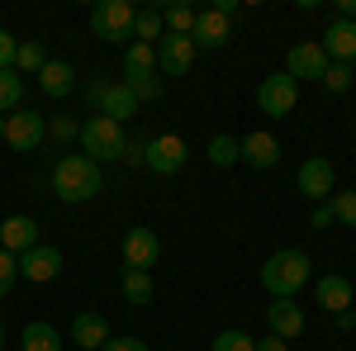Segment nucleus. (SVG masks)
<instances>
[{
  "label": "nucleus",
  "instance_id": "obj_1",
  "mask_svg": "<svg viewBox=\"0 0 356 351\" xmlns=\"http://www.w3.org/2000/svg\"><path fill=\"white\" fill-rule=\"evenodd\" d=\"M48 186H53V195L62 204H86V199H95L105 190V176H100V166L86 152H67V157H57Z\"/></svg>",
  "mask_w": 356,
  "mask_h": 351
},
{
  "label": "nucleus",
  "instance_id": "obj_2",
  "mask_svg": "<svg viewBox=\"0 0 356 351\" xmlns=\"http://www.w3.org/2000/svg\"><path fill=\"white\" fill-rule=\"evenodd\" d=\"M309 275H314V261L295 252V247H280L266 256V266H261V290L271 299H295L309 285Z\"/></svg>",
  "mask_w": 356,
  "mask_h": 351
},
{
  "label": "nucleus",
  "instance_id": "obj_3",
  "mask_svg": "<svg viewBox=\"0 0 356 351\" xmlns=\"http://www.w3.org/2000/svg\"><path fill=\"white\" fill-rule=\"evenodd\" d=\"M124 142H129V133H124V124H114V119H105V114H90L81 124V152L90 157V162H124Z\"/></svg>",
  "mask_w": 356,
  "mask_h": 351
},
{
  "label": "nucleus",
  "instance_id": "obj_4",
  "mask_svg": "<svg viewBox=\"0 0 356 351\" xmlns=\"http://www.w3.org/2000/svg\"><path fill=\"white\" fill-rule=\"evenodd\" d=\"M134 5L129 0H100L90 10V33L100 43H134Z\"/></svg>",
  "mask_w": 356,
  "mask_h": 351
},
{
  "label": "nucleus",
  "instance_id": "obj_5",
  "mask_svg": "<svg viewBox=\"0 0 356 351\" xmlns=\"http://www.w3.org/2000/svg\"><path fill=\"white\" fill-rule=\"evenodd\" d=\"M295 100H300V81L285 76V72H275V76H266V81L257 85V105H261V114H271V119H285L295 109Z\"/></svg>",
  "mask_w": 356,
  "mask_h": 351
},
{
  "label": "nucleus",
  "instance_id": "obj_6",
  "mask_svg": "<svg viewBox=\"0 0 356 351\" xmlns=\"http://www.w3.org/2000/svg\"><path fill=\"white\" fill-rule=\"evenodd\" d=\"M43 138H48V124H43L38 109H15V114L5 119V142H10L15 152H38Z\"/></svg>",
  "mask_w": 356,
  "mask_h": 351
},
{
  "label": "nucleus",
  "instance_id": "obj_7",
  "mask_svg": "<svg viewBox=\"0 0 356 351\" xmlns=\"http://www.w3.org/2000/svg\"><path fill=\"white\" fill-rule=\"evenodd\" d=\"M191 162V147L181 142L176 133H162V138H147V157H143V166H152L157 176H176L181 166Z\"/></svg>",
  "mask_w": 356,
  "mask_h": 351
},
{
  "label": "nucleus",
  "instance_id": "obj_8",
  "mask_svg": "<svg viewBox=\"0 0 356 351\" xmlns=\"http://www.w3.org/2000/svg\"><path fill=\"white\" fill-rule=\"evenodd\" d=\"M162 256V238L152 228H129L124 233V266L129 270H152Z\"/></svg>",
  "mask_w": 356,
  "mask_h": 351
},
{
  "label": "nucleus",
  "instance_id": "obj_9",
  "mask_svg": "<svg viewBox=\"0 0 356 351\" xmlns=\"http://www.w3.org/2000/svg\"><path fill=\"white\" fill-rule=\"evenodd\" d=\"M57 275H62V252H57V247L38 243L33 252L19 256V280H29V285H48Z\"/></svg>",
  "mask_w": 356,
  "mask_h": 351
},
{
  "label": "nucleus",
  "instance_id": "obj_10",
  "mask_svg": "<svg viewBox=\"0 0 356 351\" xmlns=\"http://www.w3.org/2000/svg\"><path fill=\"white\" fill-rule=\"evenodd\" d=\"M191 62H195L191 33H162V43H157V72H166V76H186Z\"/></svg>",
  "mask_w": 356,
  "mask_h": 351
},
{
  "label": "nucleus",
  "instance_id": "obj_11",
  "mask_svg": "<svg viewBox=\"0 0 356 351\" xmlns=\"http://www.w3.org/2000/svg\"><path fill=\"white\" fill-rule=\"evenodd\" d=\"M323 72H328V53L318 43H295L285 57V76L295 81H323Z\"/></svg>",
  "mask_w": 356,
  "mask_h": 351
},
{
  "label": "nucleus",
  "instance_id": "obj_12",
  "mask_svg": "<svg viewBox=\"0 0 356 351\" xmlns=\"http://www.w3.org/2000/svg\"><path fill=\"white\" fill-rule=\"evenodd\" d=\"M295 186L304 190V199L328 204V195L337 190V186H332V162H328V157H309V162L300 166V176H295Z\"/></svg>",
  "mask_w": 356,
  "mask_h": 351
},
{
  "label": "nucleus",
  "instance_id": "obj_13",
  "mask_svg": "<svg viewBox=\"0 0 356 351\" xmlns=\"http://www.w3.org/2000/svg\"><path fill=\"white\" fill-rule=\"evenodd\" d=\"M0 247H5L10 256L33 252V247H38V223H33L29 214H10L5 223H0Z\"/></svg>",
  "mask_w": 356,
  "mask_h": 351
},
{
  "label": "nucleus",
  "instance_id": "obj_14",
  "mask_svg": "<svg viewBox=\"0 0 356 351\" xmlns=\"http://www.w3.org/2000/svg\"><path fill=\"white\" fill-rule=\"evenodd\" d=\"M266 327L280 342H295V337H304V309L295 299H275V304H266Z\"/></svg>",
  "mask_w": 356,
  "mask_h": 351
},
{
  "label": "nucleus",
  "instance_id": "obj_15",
  "mask_svg": "<svg viewBox=\"0 0 356 351\" xmlns=\"http://www.w3.org/2000/svg\"><path fill=\"white\" fill-rule=\"evenodd\" d=\"M228 19H223L219 10H200L195 15V28H191V43H195V53L204 48V53H214V48H223L228 43Z\"/></svg>",
  "mask_w": 356,
  "mask_h": 351
},
{
  "label": "nucleus",
  "instance_id": "obj_16",
  "mask_svg": "<svg viewBox=\"0 0 356 351\" xmlns=\"http://www.w3.org/2000/svg\"><path fill=\"white\" fill-rule=\"evenodd\" d=\"M318 48L328 53V62H356V24L332 19V24L323 28V43H318Z\"/></svg>",
  "mask_w": 356,
  "mask_h": 351
},
{
  "label": "nucleus",
  "instance_id": "obj_17",
  "mask_svg": "<svg viewBox=\"0 0 356 351\" xmlns=\"http://www.w3.org/2000/svg\"><path fill=\"white\" fill-rule=\"evenodd\" d=\"M314 299L328 309V313H347L352 309V280L347 275H318V285H314Z\"/></svg>",
  "mask_w": 356,
  "mask_h": 351
},
{
  "label": "nucleus",
  "instance_id": "obj_18",
  "mask_svg": "<svg viewBox=\"0 0 356 351\" xmlns=\"http://www.w3.org/2000/svg\"><path fill=\"white\" fill-rule=\"evenodd\" d=\"M72 342L76 351H100L110 342V323H105V313H76V323H72Z\"/></svg>",
  "mask_w": 356,
  "mask_h": 351
},
{
  "label": "nucleus",
  "instance_id": "obj_19",
  "mask_svg": "<svg viewBox=\"0 0 356 351\" xmlns=\"http://www.w3.org/2000/svg\"><path fill=\"white\" fill-rule=\"evenodd\" d=\"M38 90H43L48 100H67V95L76 90V72H72V62H53V57H48V67L38 72Z\"/></svg>",
  "mask_w": 356,
  "mask_h": 351
},
{
  "label": "nucleus",
  "instance_id": "obj_20",
  "mask_svg": "<svg viewBox=\"0 0 356 351\" xmlns=\"http://www.w3.org/2000/svg\"><path fill=\"white\" fill-rule=\"evenodd\" d=\"M243 162L257 166V171H271V166L280 162V142H275L271 133H247L243 138Z\"/></svg>",
  "mask_w": 356,
  "mask_h": 351
},
{
  "label": "nucleus",
  "instance_id": "obj_21",
  "mask_svg": "<svg viewBox=\"0 0 356 351\" xmlns=\"http://www.w3.org/2000/svg\"><path fill=\"white\" fill-rule=\"evenodd\" d=\"M100 114L105 119H114V124H124V119H134L138 114V100H134V90L124 81H110V90H105V100H100Z\"/></svg>",
  "mask_w": 356,
  "mask_h": 351
},
{
  "label": "nucleus",
  "instance_id": "obj_22",
  "mask_svg": "<svg viewBox=\"0 0 356 351\" xmlns=\"http://www.w3.org/2000/svg\"><path fill=\"white\" fill-rule=\"evenodd\" d=\"M204 157L214 166H233V162H243V138H233V133H214L209 138V147H204Z\"/></svg>",
  "mask_w": 356,
  "mask_h": 351
},
{
  "label": "nucleus",
  "instance_id": "obj_23",
  "mask_svg": "<svg viewBox=\"0 0 356 351\" xmlns=\"http://www.w3.org/2000/svg\"><path fill=\"white\" fill-rule=\"evenodd\" d=\"M124 85L134 90L138 105H157V100H162V81H157L152 72H124Z\"/></svg>",
  "mask_w": 356,
  "mask_h": 351
},
{
  "label": "nucleus",
  "instance_id": "obj_24",
  "mask_svg": "<svg viewBox=\"0 0 356 351\" xmlns=\"http://www.w3.org/2000/svg\"><path fill=\"white\" fill-rule=\"evenodd\" d=\"M119 290H124L129 304H152V270H129V266H124Z\"/></svg>",
  "mask_w": 356,
  "mask_h": 351
},
{
  "label": "nucleus",
  "instance_id": "obj_25",
  "mask_svg": "<svg viewBox=\"0 0 356 351\" xmlns=\"http://www.w3.org/2000/svg\"><path fill=\"white\" fill-rule=\"evenodd\" d=\"M19 342H24V351H62V337L53 323H29Z\"/></svg>",
  "mask_w": 356,
  "mask_h": 351
},
{
  "label": "nucleus",
  "instance_id": "obj_26",
  "mask_svg": "<svg viewBox=\"0 0 356 351\" xmlns=\"http://www.w3.org/2000/svg\"><path fill=\"white\" fill-rule=\"evenodd\" d=\"M162 33H166V24H162V10H138L134 15V43H162Z\"/></svg>",
  "mask_w": 356,
  "mask_h": 351
},
{
  "label": "nucleus",
  "instance_id": "obj_27",
  "mask_svg": "<svg viewBox=\"0 0 356 351\" xmlns=\"http://www.w3.org/2000/svg\"><path fill=\"white\" fill-rule=\"evenodd\" d=\"M24 100V76L19 72H0V114H15Z\"/></svg>",
  "mask_w": 356,
  "mask_h": 351
},
{
  "label": "nucleus",
  "instance_id": "obj_28",
  "mask_svg": "<svg viewBox=\"0 0 356 351\" xmlns=\"http://www.w3.org/2000/svg\"><path fill=\"white\" fill-rule=\"evenodd\" d=\"M124 72H157V43H129Z\"/></svg>",
  "mask_w": 356,
  "mask_h": 351
},
{
  "label": "nucleus",
  "instance_id": "obj_29",
  "mask_svg": "<svg viewBox=\"0 0 356 351\" xmlns=\"http://www.w3.org/2000/svg\"><path fill=\"white\" fill-rule=\"evenodd\" d=\"M195 15H200V10H191V5H166V10H162L166 33H191V28H195Z\"/></svg>",
  "mask_w": 356,
  "mask_h": 351
},
{
  "label": "nucleus",
  "instance_id": "obj_30",
  "mask_svg": "<svg viewBox=\"0 0 356 351\" xmlns=\"http://www.w3.org/2000/svg\"><path fill=\"white\" fill-rule=\"evenodd\" d=\"M43 67H48L43 43H19V53H15V72L24 76V72H43Z\"/></svg>",
  "mask_w": 356,
  "mask_h": 351
},
{
  "label": "nucleus",
  "instance_id": "obj_31",
  "mask_svg": "<svg viewBox=\"0 0 356 351\" xmlns=\"http://www.w3.org/2000/svg\"><path fill=\"white\" fill-rule=\"evenodd\" d=\"M328 204H332V218H337L342 228H356V190H337Z\"/></svg>",
  "mask_w": 356,
  "mask_h": 351
},
{
  "label": "nucleus",
  "instance_id": "obj_32",
  "mask_svg": "<svg viewBox=\"0 0 356 351\" xmlns=\"http://www.w3.org/2000/svg\"><path fill=\"white\" fill-rule=\"evenodd\" d=\"M356 81V67L352 62H328V72H323V90H347V85Z\"/></svg>",
  "mask_w": 356,
  "mask_h": 351
},
{
  "label": "nucleus",
  "instance_id": "obj_33",
  "mask_svg": "<svg viewBox=\"0 0 356 351\" xmlns=\"http://www.w3.org/2000/svg\"><path fill=\"white\" fill-rule=\"evenodd\" d=\"M209 351H257V337H247V332H238V327H223Z\"/></svg>",
  "mask_w": 356,
  "mask_h": 351
},
{
  "label": "nucleus",
  "instance_id": "obj_34",
  "mask_svg": "<svg viewBox=\"0 0 356 351\" xmlns=\"http://www.w3.org/2000/svg\"><path fill=\"white\" fill-rule=\"evenodd\" d=\"M15 280H19V256H10V252L0 247V299L15 290Z\"/></svg>",
  "mask_w": 356,
  "mask_h": 351
},
{
  "label": "nucleus",
  "instance_id": "obj_35",
  "mask_svg": "<svg viewBox=\"0 0 356 351\" xmlns=\"http://www.w3.org/2000/svg\"><path fill=\"white\" fill-rule=\"evenodd\" d=\"M15 53H19V38L10 28H0V72H15Z\"/></svg>",
  "mask_w": 356,
  "mask_h": 351
},
{
  "label": "nucleus",
  "instance_id": "obj_36",
  "mask_svg": "<svg viewBox=\"0 0 356 351\" xmlns=\"http://www.w3.org/2000/svg\"><path fill=\"white\" fill-rule=\"evenodd\" d=\"M100 351H147V342L143 337H110Z\"/></svg>",
  "mask_w": 356,
  "mask_h": 351
},
{
  "label": "nucleus",
  "instance_id": "obj_37",
  "mask_svg": "<svg viewBox=\"0 0 356 351\" xmlns=\"http://www.w3.org/2000/svg\"><path fill=\"white\" fill-rule=\"evenodd\" d=\"M105 90H110V81H105V76H95V81L86 85V105H90V109H100V100H105Z\"/></svg>",
  "mask_w": 356,
  "mask_h": 351
},
{
  "label": "nucleus",
  "instance_id": "obj_38",
  "mask_svg": "<svg viewBox=\"0 0 356 351\" xmlns=\"http://www.w3.org/2000/svg\"><path fill=\"white\" fill-rule=\"evenodd\" d=\"M328 223H337V218H332V204H318V209H314V228H328Z\"/></svg>",
  "mask_w": 356,
  "mask_h": 351
},
{
  "label": "nucleus",
  "instance_id": "obj_39",
  "mask_svg": "<svg viewBox=\"0 0 356 351\" xmlns=\"http://www.w3.org/2000/svg\"><path fill=\"white\" fill-rule=\"evenodd\" d=\"M257 351H290V342H280V337H261V342H257Z\"/></svg>",
  "mask_w": 356,
  "mask_h": 351
},
{
  "label": "nucleus",
  "instance_id": "obj_40",
  "mask_svg": "<svg viewBox=\"0 0 356 351\" xmlns=\"http://www.w3.org/2000/svg\"><path fill=\"white\" fill-rule=\"evenodd\" d=\"M337 19H347V24H356V0H337Z\"/></svg>",
  "mask_w": 356,
  "mask_h": 351
},
{
  "label": "nucleus",
  "instance_id": "obj_41",
  "mask_svg": "<svg viewBox=\"0 0 356 351\" xmlns=\"http://www.w3.org/2000/svg\"><path fill=\"white\" fill-rule=\"evenodd\" d=\"M53 133H57V138H72V133H76V124H72V119H57Z\"/></svg>",
  "mask_w": 356,
  "mask_h": 351
},
{
  "label": "nucleus",
  "instance_id": "obj_42",
  "mask_svg": "<svg viewBox=\"0 0 356 351\" xmlns=\"http://www.w3.org/2000/svg\"><path fill=\"white\" fill-rule=\"evenodd\" d=\"M332 318H337V327H342V332H352V327H356V313H352V309H347V313H332Z\"/></svg>",
  "mask_w": 356,
  "mask_h": 351
},
{
  "label": "nucleus",
  "instance_id": "obj_43",
  "mask_svg": "<svg viewBox=\"0 0 356 351\" xmlns=\"http://www.w3.org/2000/svg\"><path fill=\"white\" fill-rule=\"evenodd\" d=\"M0 347H5V323H0Z\"/></svg>",
  "mask_w": 356,
  "mask_h": 351
},
{
  "label": "nucleus",
  "instance_id": "obj_44",
  "mask_svg": "<svg viewBox=\"0 0 356 351\" xmlns=\"http://www.w3.org/2000/svg\"><path fill=\"white\" fill-rule=\"evenodd\" d=\"M0 138H5V119H0Z\"/></svg>",
  "mask_w": 356,
  "mask_h": 351
}]
</instances>
